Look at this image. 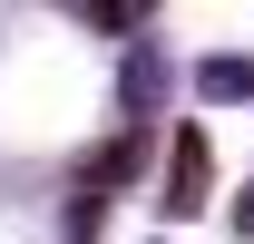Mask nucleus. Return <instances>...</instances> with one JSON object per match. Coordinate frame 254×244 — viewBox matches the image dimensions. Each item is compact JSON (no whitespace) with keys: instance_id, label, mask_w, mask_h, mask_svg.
<instances>
[{"instance_id":"nucleus-1","label":"nucleus","mask_w":254,"mask_h":244,"mask_svg":"<svg viewBox=\"0 0 254 244\" xmlns=\"http://www.w3.org/2000/svg\"><path fill=\"white\" fill-rule=\"evenodd\" d=\"M205 176H215V166H205V137L186 127V137H176V166H166V205L195 215V205H205Z\"/></svg>"}]
</instances>
